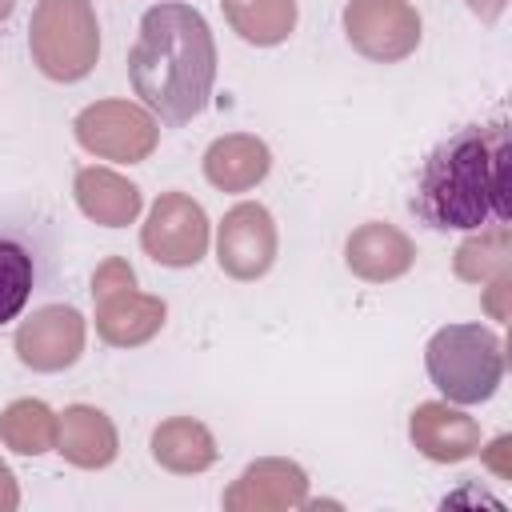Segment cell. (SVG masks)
Here are the masks:
<instances>
[{
	"mask_svg": "<svg viewBox=\"0 0 512 512\" xmlns=\"http://www.w3.org/2000/svg\"><path fill=\"white\" fill-rule=\"evenodd\" d=\"M508 272H500V276H492V288H488V312L496 316V320H504L508 316V308H504V292H508Z\"/></svg>",
	"mask_w": 512,
	"mask_h": 512,
	"instance_id": "24",
	"label": "cell"
},
{
	"mask_svg": "<svg viewBox=\"0 0 512 512\" xmlns=\"http://www.w3.org/2000/svg\"><path fill=\"white\" fill-rule=\"evenodd\" d=\"M268 168H272V152L252 132L216 136L204 152V176L220 192H248L268 176Z\"/></svg>",
	"mask_w": 512,
	"mask_h": 512,
	"instance_id": "14",
	"label": "cell"
},
{
	"mask_svg": "<svg viewBox=\"0 0 512 512\" xmlns=\"http://www.w3.org/2000/svg\"><path fill=\"white\" fill-rule=\"evenodd\" d=\"M72 132L84 152L116 164H140L160 144V124L148 108L132 100H96L76 120Z\"/></svg>",
	"mask_w": 512,
	"mask_h": 512,
	"instance_id": "5",
	"label": "cell"
},
{
	"mask_svg": "<svg viewBox=\"0 0 512 512\" xmlns=\"http://www.w3.org/2000/svg\"><path fill=\"white\" fill-rule=\"evenodd\" d=\"M408 436L420 456L436 464H460L480 452V424L448 400H424L408 416Z\"/></svg>",
	"mask_w": 512,
	"mask_h": 512,
	"instance_id": "11",
	"label": "cell"
},
{
	"mask_svg": "<svg viewBox=\"0 0 512 512\" xmlns=\"http://www.w3.org/2000/svg\"><path fill=\"white\" fill-rule=\"evenodd\" d=\"M344 36L360 56L396 64L420 44V16L408 0H348Z\"/></svg>",
	"mask_w": 512,
	"mask_h": 512,
	"instance_id": "6",
	"label": "cell"
},
{
	"mask_svg": "<svg viewBox=\"0 0 512 512\" xmlns=\"http://www.w3.org/2000/svg\"><path fill=\"white\" fill-rule=\"evenodd\" d=\"M28 52L48 80H84L100 56V24L92 0H40L28 20Z\"/></svg>",
	"mask_w": 512,
	"mask_h": 512,
	"instance_id": "4",
	"label": "cell"
},
{
	"mask_svg": "<svg viewBox=\"0 0 512 512\" xmlns=\"http://www.w3.org/2000/svg\"><path fill=\"white\" fill-rule=\"evenodd\" d=\"M84 352V316L72 304H44L16 328V356L32 372H64Z\"/></svg>",
	"mask_w": 512,
	"mask_h": 512,
	"instance_id": "9",
	"label": "cell"
},
{
	"mask_svg": "<svg viewBox=\"0 0 512 512\" xmlns=\"http://www.w3.org/2000/svg\"><path fill=\"white\" fill-rule=\"evenodd\" d=\"M508 264H512V228L504 220L476 228V236H468L456 248V276L468 284H484V280L508 272Z\"/></svg>",
	"mask_w": 512,
	"mask_h": 512,
	"instance_id": "20",
	"label": "cell"
},
{
	"mask_svg": "<svg viewBox=\"0 0 512 512\" xmlns=\"http://www.w3.org/2000/svg\"><path fill=\"white\" fill-rule=\"evenodd\" d=\"M20 504V488H16V476L12 468L0 460V512H12Z\"/></svg>",
	"mask_w": 512,
	"mask_h": 512,
	"instance_id": "23",
	"label": "cell"
},
{
	"mask_svg": "<svg viewBox=\"0 0 512 512\" xmlns=\"http://www.w3.org/2000/svg\"><path fill=\"white\" fill-rule=\"evenodd\" d=\"M224 20L240 40L272 48L296 28V0H224Z\"/></svg>",
	"mask_w": 512,
	"mask_h": 512,
	"instance_id": "18",
	"label": "cell"
},
{
	"mask_svg": "<svg viewBox=\"0 0 512 512\" xmlns=\"http://www.w3.org/2000/svg\"><path fill=\"white\" fill-rule=\"evenodd\" d=\"M164 316H168V304L160 296L136 292V288H124L116 296L96 300V332L112 348H140V344H148L164 328Z\"/></svg>",
	"mask_w": 512,
	"mask_h": 512,
	"instance_id": "13",
	"label": "cell"
},
{
	"mask_svg": "<svg viewBox=\"0 0 512 512\" xmlns=\"http://www.w3.org/2000/svg\"><path fill=\"white\" fill-rule=\"evenodd\" d=\"M128 80L164 124L180 128L196 120L216 84V40L208 20L188 4H152L128 52Z\"/></svg>",
	"mask_w": 512,
	"mask_h": 512,
	"instance_id": "2",
	"label": "cell"
},
{
	"mask_svg": "<svg viewBox=\"0 0 512 512\" xmlns=\"http://www.w3.org/2000/svg\"><path fill=\"white\" fill-rule=\"evenodd\" d=\"M32 280H36V268L28 248L16 240H0V328L20 316V308L32 296Z\"/></svg>",
	"mask_w": 512,
	"mask_h": 512,
	"instance_id": "21",
	"label": "cell"
},
{
	"mask_svg": "<svg viewBox=\"0 0 512 512\" xmlns=\"http://www.w3.org/2000/svg\"><path fill=\"white\" fill-rule=\"evenodd\" d=\"M344 264L352 276H360L368 284H388V280H400L416 264V244L396 224L368 220L348 236Z\"/></svg>",
	"mask_w": 512,
	"mask_h": 512,
	"instance_id": "12",
	"label": "cell"
},
{
	"mask_svg": "<svg viewBox=\"0 0 512 512\" xmlns=\"http://www.w3.org/2000/svg\"><path fill=\"white\" fill-rule=\"evenodd\" d=\"M56 424L60 416L44 400L24 396L0 412V440L20 456H44L56 448Z\"/></svg>",
	"mask_w": 512,
	"mask_h": 512,
	"instance_id": "19",
	"label": "cell"
},
{
	"mask_svg": "<svg viewBox=\"0 0 512 512\" xmlns=\"http://www.w3.org/2000/svg\"><path fill=\"white\" fill-rule=\"evenodd\" d=\"M464 4H468V8H472L480 20H484V24H492V20H496V16L508 8V0H464Z\"/></svg>",
	"mask_w": 512,
	"mask_h": 512,
	"instance_id": "25",
	"label": "cell"
},
{
	"mask_svg": "<svg viewBox=\"0 0 512 512\" xmlns=\"http://www.w3.org/2000/svg\"><path fill=\"white\" fill-rule=\"evenodd\" d=\"M140 244L164 268H192L208 252V216L188 192H164L148 208Z\"/></svg>",
	"mask_w": 512,
	"mask_h": 512,
	"instance_id": "7",
	"label": "cell"
},
{
	"mask_svg": "<svg viewBox=\"0 0 512 512\" xmlns=\"http://www.w3.org/2000/svg\"><path fill=\"white\" fill-rule=\"evenodd\" d=\"M424 368L448 404H480L504 380V344L484 324H444L424 348Z\"/></svg>",
	"mask_w": 512,
	"mask_h": 512,
	"instance_id": "3",
	"label": "cell"
},
{
	"mask_svg": "<svg viewBox=\"0 0 512 512\" xmlns=\"http://www.w3.org/2000/svg\"><path fill=\"white\" fill-rule=\"evenodd\" d=\"M304 504H308V472L284 456H264L248 464L224 492L228 512H284Z\"/></svg>",
	"mask_w": 512,
	"mask_h": 512,
	"instance_id": "10",
	"label": "cell"
},
{
	"mask_svg": "<svg viewBox=\"0 0 512 512\" xmlns=\"http://www.w3.org/2000/svg\"><path fill=\"white\" fill-rule=\"evenodd\" d=\"M408 208L436 232L508 224V124L496 116L440 140L416 176Z\"/></svg>",
	"mask_w": 512,
	"mask_h": 512,
	"instance_id": "1",
	"label": "cell"
},
{
	"mask_svg": "<svg viewBox=\"0 0 512 512\" xmlns=\"http://www.w3.org/2000/svg\"><path fill=\"white\" fill-rule=\"evenodd\" d=\"M12 8H16V0H0V24L12 16Z\"/></svg>",
	"mask_w": 512,
	"mask_h": 512,
	"instance_id": "26",
	"label": "cell"
},
{
	"mask_svg": "<svg viewBox=\"0 0 512 512\" xmlns=\"http://www.w3.org/2000/svg\"><path fill=\"white\" fill-rule=\"evenodd\" d=\"M152 460L176 476H196L216 464V440L200 420L172 416L152 432Z\"/></svg>",
	"mask_w": 512,
	"mask_h": 512,
	"instance_id": "17",
	"label": "cell"
},
{
	"mask_svg": "<svg viewBox=\"0 0 512 512\" xmlns=\"http://www.w3.org/2000/svg\"><path fill=\"white\" fill-rule=\"evenodd\" d=\"M124 288H136V272L124 256H108L96 272H92V300H104V296H116Z\"/></svg>",
	"mask_w": 512,
	"mask_h": 512,
	"instance_id": "22",
	"label": "cell"
},
{
	"mask_svg": "<svg viewBox=\"0 0 512 512\" xmlns=\"http://www.w3.org/2000/svg\"><path fill=\"white\" fill-rule=\"evenodd\" d=\"M56 452L76 468H104L116 460V424L92 404H68L56 424Z\"/></svg>",
	"mask_w": 512,
	"mask_h": 512,
	"instance_id": "15",
	"label": "cell"
},
{
	"mask_svg": "<svg viewBox=\"0 0 512 512\" xmlns=\"http://www.w3.org/2000/svg\"><path fill=\"white\" fill-rule=\"evenodd\" d=\"M72 192H76V204H80V212L88 216V220H96V224H104V228H124V224H132L136 216H140V188L128 180V176H120V172H112V168H80L76 172V184H72Z\"/></svg>",
	"mask_w": 512,
	"mask_h": 512,
	"instance_id": "16",
	"label": "cell"
},
{
	"mask_svg": "<svg viewBox=\"0 0 512 512\" xmlns=\"http://www.w3.org/2000/svg\"><path fill=\"white\" fill-rule=\"evenodd\" d=\"M276 220L264 204L244 200L224 212L216 228V260L220 272L232 280H260L276 260Z\"/></svg>",
	"mask_w": 512,
	"mask_h": 512,
	"instance_id": "8",
	"label": "cell"
}]
</instances>
